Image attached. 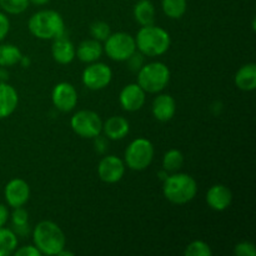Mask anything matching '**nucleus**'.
<instances>
[{
  "instance_id": "f257e3e1",
  "label": "nucleus",
  "mask_w": 256,
  "mask_h": 256,
  "mask_svg": "<svg viewBox=\"0 0 256 256\" xmlns=\"http://www.w3.org/2000/svg\"><path fill=\"white\" fill-rule=\"evenodd\" d=\"M32 240L42 255H58L65 248V235L55 222L45 220L40 222L32 232Z\"/></svg>"
},
{
  "instance_id": "f03ea898",
  "label": "nucleus",
  "mask_w": 256,
  "mask_h": 256,
  "mask_svg": "<svg viewBox=\"0 0 256 256\" xmlns=\"http://www.w3.org/2000/svg\"><path fill=\"white\" fill-rule=\"evenodd\" d=\"M135 44L139 52L146 56H159L168 52L172 40L166 30L156 25H146L138 32Z\"/></svg>"
},
{
  "instance_id": "7ed1b4c3",
  "label": "nucleus",
  "mask_w": 256,
  "mask_h": 256,
  "mask_svg": "<svg viewBox=\"0 0 256 256\" xmlns=\"http://www.w3.org/2000/svg\"><path fill=\"white\" fill-rule=\"evenodd\" d=\"M29 32L42 40L56 39L65 32L62 16L55 10H42L32 15L28 22Z\"/></svg>"
},
{
  "instance_id": "20e7f679",
  "label": "nucleus",
  "mask_w": 256,
  "mask_h": 256,
  "mask_svg": "<svg viewBox=\"0 0 256 256\" xmlns=\"http://www.w3.org/2000/svg\"><path fill=\"white\" fill-rule=\"evenodd\" d=\"M164 196L176 205L192 202L198 192V184L192 176L188 174H172L164 180Z\"/></svg>"
},
{
  "instance_id": "39448f33",
  "label": "nucleus",
  "mask_w": 256,
  "mask_h": 256,
  "mask_svg": "<svg viewBox=\"0 0 256 256\" xmlns=\"http://www.w3.org/2000/svg\"><path fill=\"white\" fill-rule=\"evenodd\" d=\"M170 70L164 62H154L142 65L138 72V84L145 92H159L169 84Z\"/></svg>"
},
{
  "instance_id": "423d86ee",
  "label": "nucleus",
  "mask_w": 256,
  "mask_h": 256,
  "mask_svg": "<svg viewBox=\"0 0 256 256\" xmlns=\"http://www.w3.org/2000/svg\"><path fill=\"white\" fill-rule=\"evenodd\" d=\"M154 158V146L146 139H135L125 150V162L132 170H144L152 164Z\"/></svg>"
},
{
  "instance_id": "0eeeda50",
  "label": "nucleus",
  "mask_w": 256,
  "mask_h": 256,
  "mask_svg": "<svg viewBox=\"0 0 256 256\" xmlns=\"http://www.w3.org/2000/svg\"><path fill=\"white\" fill-rule=\"evenodd\" d=\"M104 50L112 60L125 62L136 52V44L134 38L128 32H115L106 38Z\"/></svg>"
},
{
  "instance_id": "6e6552de",
  "label": "nucleus",
  "mask_w": 256,
  "mask_h": 256,
  "mask_svg": "<svg viewBox=\"0 0 256 256\" xmlns=\"http://www.w3.org/2000/svg\"><path fill=\"white\" fill-rule=\"evenodd\" d=\"M72 129L75 134L86 139H94L102 132V122L96 112L92 110H80L72 115Z\"/></svg>"
},
{
  "instance_id": "1a4fd4ad",
  "label": "nucleus",
  "mask_w": 256,
  "mask_h": 256,
  "mask_svg": "<svg viewBox=\"0 0 256 256\" xmlns=\"http://www.w3.org/2000/svg\"><path fill=\"white\" fill-rule=\"evenodd\" d=\"M112 72L106 64L92 62L82 72V84L90 90H102L110 84Z\"/></svg>"
},
{
  "instance_id": "9d476101",
  "label": "nucleus",
  "mask_w": 256,
  "mask_h": 256,
  "mask_svg": "<svg viewBox=\"0 0 256 256\" xmlns=\"http://www.w3.org/2000/svg\"><path fill=\"white\" fill-rule=\"evenodd\" d=\"M52 100L54 106L60 112H72L78 102L76 89L70 82H59L52 89Z\"/></svg>"
},
{
  "instance_id": "9b49d317",
  "label": "nucleus",
  "mask_w": 256,
  "mask_h": 256,
  "mask_svg": "<svg viewBox=\"0 0 256 256\" xmlns=\"http://www.w3.org/2000/svg\"><path fill=\"white\" fill-rule=\"evenodd\" d=\"M125 165L120 158L109 155L100 160L98 166V174L104 182L108 184H115L120 182L124 176Z\"/></svg>"
},
{
  "instance_id": "f8f14e48",
  "label": "nucleus",
  "mask_w": 256,
  "mask_h": 256,
  "mask_svg": "<svg viewBox=\"0 0 256 256\" xmlns=\"http://www.w3.org/2000/svg\"><path fill=\"white\" fill-rule=\"evenodd\" d=\"M5 200L12 208H20L26 204L30 196V188L22 179H12L5 186Z\"/></svg>"
},
{
  "instance_id": "ddd939ff",
  "label": "nucleus",
  "mask_w": 256,
  "mask_h": 256,
  "mask_svg": "<svg viewBox=\"0 0 256 256\" xmlns=\"http://www.w3.org/2000/svg\"><path fill=\"white\" fill-rule=\"evenodd\" d=\"M119 102L126 112H138L145 104V92L139 84H129L120 92Z\"/></svg>"
},
{
  "instance_id": "4468645a",
  "label": "nucleus",
  "mask_w": 256,
  "mask_h": 256,
  "mask_svg": "<svg viewBox=\"0 0 256 256\" xmlns=\"http://www.w3.org/2000/svg\"><path fill=\"white\" fill-rule=\"evenodd\" d=\"M232 202V194L225 185H212L206 194V202L215 212H222L230 206Z\"/></svg>"
},
{
  "instance_id": "2eb2a0df",
  "label": "nucleus",
  "mask_w": 256,
  "mask_h": 256,
  "mask_svg": "<svg viewBox=\"0 0 256 256\" xmlns=\"http://www.w3.org/2000/svg\"><path fill=\"white\" fill-rule=\"evenodd\" d=\"M176 112V102L174 98L168 94H162L156 96L152 102V115L159 122H169L174 118Z\"/></svg>"
},
{
  "instance_id": "dca6fc26",
  "label": "nucleus",
  "mask_w": 256,
  "mask_h": 256,
  "mask_svg": "<svg viewBox=\"0 0 256 256\" xmlns=\"http://www.w3.org/2000/svg\"><path fill=\"white\" fill-rule=\"evenodd\" d=\"M18 102L16 90L6 82H0V119L10 116L16 109Z\"/></svg>"
},
{
  "instance_id": "f3484780",
  "label": "nucleus",
  "mask_w": 256,
  "mask_h": 256,
  "mask_svg": "<svg viewBox=\"0 0 256 256\" xmlns=\"http://www.w3.org/2000/svg\"><path fill=\"white\" fill-rule=\"evenodd\" d=\"M52 54L55 62L62 65H68L74 60L75 46L69 39L62 35V36L54 39V44L52 46Z\"/></svg>"
},
{
  "instance_id": "a211bd4d",
  "label": "nucleus",
  "mask_w": 256,
  "mask_h": 256,
  "mask_svg": "<svg viewBox=\"0 0 256 256\" xmlns=\"http://www.w3.org/2000/svg\"><path fill=\"white\" fill-rule=\"evenodd\" d=\"M130 125L125 118L112 116L102 124L105 136L112 140H122L129 134Z\"/></svg>"
},
{
  "instance_id": "6ab92c4d",
  "label": "nucleus",
  "mask_w": 256,
  "mask_h": 256,
  "mask_svg": "<svg viewBox=\"0 0 256 256\" xmlns=\"http://www.w3.org/2000/svg\"><path fill=\"white\" fill-rule=\"evenodd\" d=\"M102 54V46L100 42L95 39L84 40L80 42L78 49H75V55L82 62H95Z\"/></svg>"
},
{
  "instance_id": "aec40b11",
  "label": "nucleus",
  "mask_w": 256,
  "mask_h": 256,
  "mask_svg": "<svg viewBox=\"0 0 256 256\" xmlns=\"http://www.w3.org/2000/svg\"><path fill=\"white\" fill-rule=\"evenodd\" d=\"M235 84L240 90L252 92L256 88V65L254 62L245 64L235 75Z\"/></svg>"
},
{
  "instance_id": "412c9836",
  "label": "nucleus",
  "mask_w": 256,
  "mask_h": 256,
  "mask_svg": "<svg viewBox=\"0 0 256 256\" xmlns=\"http://www.w3.org/2000/svg\"><path fill=\"white\" fill-rule=\"evenodd\" d=\"M134 18L142 26L152 25L155 22V8L150 0H140L134 6Z\"/></svg>"
},
{
  "instance_id": "4be33fe9",
  "label": "nucleus",
  "mask_w": 256,
  "mask_h": 256,
  "mask_svg": "<svg viewBox=\"0 0 256 256\" xmlns=\"http://www.w3.org/2000/svg\"><path fill=\"white\" fill-rule=\"evenodd\" d=\"M22 56V52L15 45H0V66H12L20 62Z\"/></svg>"
},
{
  "instance_id": "5701e85b",
  "label": "nucleus",
  "mask_w": 256,
  "mask_h": 256,
  "mask_svg": "<svg viewBox=\"0 0 256 256\" xmlns=\"http://www.w3.org/2000/svg\"><path fill=\"white\" fill-rule=\"evenodd\" d=\"M18 246V238L12 230L0 228V256H8L15 252Z\"/></svg>"
},
{
  "instance_id": "b1692460",
  "label": "nucleus",
  "mask_w": 256,
  "mask_h": 256,
  "mask_svg": "<svg viewBox=\"0 0 256 256\" xmlns=\"http://www.w3.org/2000/svg\"><path fill=\"white\" fill-rule=\"evenodd\" d=\"M162 6L170 19H180L186 12V0H162Z\"/></svg>"
},
{
  "instance_id": "393cba45",
  "label": "nucleus",
  "mask_w": 256,
  "mask_h": 256,
  "mask_svg": "<svg viewBox=\"0 0 256 256\" xmlns=\"http://www.w3.org/2000/svg\"><path fill=\"white\" fill-rule=\"evenodd\" d=\"M184 164V155L182 152L176 149H172L168 152H165L162 158V169L169 172H178Z\"/></svg>"
},
{
  "instance_id": "a878e982",
  "label": "nucleus",
  "mask_w": 256,
  "mask_h": 256,
  "mask_svg": "<svg viewBox=\"0 0 256 256\" xmlns=\"http://www.w3.org/2000/svg\"><path fill=\"white\" fill-rule=\"evenodd\" d=\"M29 0H0V6L9 14H22L29 6Z\"/></svg>"
},
{
  "instance_id": "bb28decb",
  "label": "nucleus",
  "mask_w": 256,
  "mask_h": 256,
  "mask_svg": "<svg viewBox=\"0 0 256 256\" xmlns=\"http://www.w3.org/2000/svg\"><path fill=\"white\" fill-rule=\"evenodd\" d=\"M184 254L186 256H212V252L206 242L196 240L188 245Z\"/></svg>"
},
{
  "instance_id": "cd10ccee",
  "label": "nucleus",
  "mask_w": 256,
  "mask_h": 256,
  "mask_svg": "<svg viewBox=\"0 0 256 256\" xmlns=\"http://www.w3.org/2000/svg\"><path fill=\"white\" fill-rule=\"evenodd\" d=\"M90 34L98 42H105L112 32H110V26L106 22H95L90 25Z\"/></svg>"
},
{
  "instance_id": "c85d7f7f",
  "label": "nucleus",
  "mask_w": 256,
  "mask_h": 256,
  "mask_svg": "<svg viewBox=\"0 0 256 256\" xmlns=\"http://www.w3.org/2000/svg\"><path fill=\"white\" fill-rule=\"evenodd\" d=\"M234 254L239 256H256L255 245L249 242H242L235 246Z\"/></svg>"
},
{
  "instance_id": "c756f323",
  "label": "nucleus",
  "mask_w": 256,
  "mask_h": 256,
  "mask_svg": "<svg viewBox=\"0 0 256 256\" xmlns=\"http://www.w3.org/2000/svg\"><path fill=\"white\" fill-rule=\"evenodd\" d=\"M28 212L22 209V206L15 208V210L12 214V226H20V225L28 224Z\"/></svg>"
},
{
  "instance_id": "7c9ffc66",
  "label": "nucleus",
  "mask_w": 256,
  "mask_h": 256,
  "mask_svg": "<svg viewBox=\"0 0 256 256\" xmlns=\"http://www.w3.org/2000/svg\"><path fill=\"white\" fill-rule=\"evenodd\" d=\"M129 68L132 70H134V72H139L140 68L142 66V62H144V58H142V52H135L134 54L132 55V56L129 58Z\"/></svg>"
},
{
  "instance_id": "2f4dec72",
  "label": "nucleus",
  "mask_w": 256,
  "mask_h": 256,
  "mask_svg": "<svg viewBox=\"0 0 256 256\" xmlns=\"http://www.w3.org/2000/svg\"><path fill=\"white\" fill-rule=\"evenodd\" d=\"M16 256H42V252L36 249L35 245H28V246L20 248L15 252Z\"/></svg>"
},
{
  "instance_id": "473e14b6",
  "label": "nucleus",
  "mask_w": 256,
  "mask_h": 256,
  "mask_svg": "<svg viewBox=\"0 0 256 256\" xmlns=\"http://www.w3.org/2000/svg\"><path fill=\"white\" fill-rule=\"evenodd\" d=\"M10 29V22L8 16L2 12H0V42L5 39Z\"/></svg>"
},
{
  "instance_id": "72a5a7b5",
  "label": "nucleus",
  "mask_w": 256,
  "mask_h": 256,
  "mask_svg": "<svg viewBox=\"0 0 256 256\" xmlns=\"http://www.w3.org/2000/svg\"><path fill=\"white\" fill-rule=\"evenodd\" d=\"M8 219H9V210H8L5 205L0 204V228H2L6 224Z\"/></svg>"
},
{
  "instance_id": "f704fd0d",
  "label": "nucleus",
  "mask_w": 256,
  "mask_h": 256,
  "mask_svg": "<svg viewBox=\"0 0 256 256\" xmlns=\"http://www.w3.org/2000/svg\"><path fill=\"white\" fill-rule=\"evenodd\" d=\"M8 79V72L4 68H0V82H5V80Z\"/></svg>"
},
{
  "instance_id": "c9c22d12",
  "label": "nucleus",
  "mask_w": 256,
  "mask_h": 256,
  "mask_svg": "<svg viewBox=\"0 0 256 256\" xmlns=\"http://www.w3.org/2000/svg\"><path fill=\"white\" fill-rule=\"evenodd\" d=\"M20 64L22 65L24 68H28L30 65V59L28 56H22V59H20Z\"/></svg>"
},
{
  "instance_id": "e433bc0d",
  "label": "nucleus",
  "mask_w": 256,
  "mask_h": 256,
  "mask_svg": "<svg viewBox=\"0 0 256 256\" xmlns=\"http://www.w3.org/2000/svg\"><path fill=\"white\" fill-rule=\"evenodd\" d=\"M30 2H32L34 5H45L50 2V0H29Z\"/></svg>"
},
{
  "instance_id": "4c0bfd02",
  "label": "nucleus",
  "mask_w": 256,
  "mask_h": 256,
  "mask_svg": "<svg viewBox=\"0 0 256 256\" xmlns=\"http://www.w3.org/2000/svg\"><path fill=\"white\" fill-rule=\"evenodd\" d=\"M159 176H160V179L162 180V182H164L165 179H166L168 176H169V174H168V172L165 169H162V172H159Z\"/></svg>"
},
{
  "instance_id": "58836bf2",
  "label": "nucleus",
  "mask_w": 256,
  "mask_h": 256,
  "mask_svg": "<svg viewBox=\"0 0 256 256\" xmlns=\"http://www.w3.org/2000/svg\"><path fill=\"white\" fill-rule=\"evenodd\" d=\"M58 256H72V252H65V250L62 249V252H58Z\"/></svg>"
}]
</instances>
